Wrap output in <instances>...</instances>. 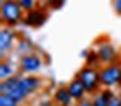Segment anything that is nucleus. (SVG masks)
<instances>
[{
    "label": "nucleus",
    "instance_id": "f257e3e1",
    "mask_svg": "<svg viewBox=\"0 0 121 106\" xmlns=\"http://www.w3.org/2000/svg\"><path fill=\"white\" fill-rule=\"evenodd\" d=\"M24 11L20 6L18 0H3L0 6V18L6 27H12L18 24L24 18Z\"/></svg>",
    "mask_w": 121,
    "mask_h": 106
},
{
    "label": "nucleus",
    "instance_id": "f03ea898",
    "mask_svg": "<svg viewBox=\"0 0 121 106\" xmlns=\"http://www.w3.org/2000/svg\"><path fill=\"white\" fill-rule=\"evenodd\" d=\"M76 78L82 82L84 88H85L87 94H96L99 93L100 84V72L96 67H88L84 66L79 72L76 73Z\"/></svg>",
    "mask_w": 121,
    "mask_h": 106
},
{
    "label": "nucleus",
    "instance_id": "7ed1b4c3",
    "mask_svg": "<svg viewBox=\"0 0 121 106\" xmlns=\"http://www.w3.org/2000/svg\"><path fill=\"white\" fill-rule=\"evenodd\" d=\"M100 72V84L103 87L121 85V64L114 63L99 69Z\"/></svg>",
    "mask_w": 121,
    "mask_h": 106
},
{
    "label": "nucleus",
    "instance_id": "20e7f679",
    "mask_svg": "<svg viewBox=\"0 0 121 106\" xmlns=\"http://www.w3.org/2000/svg\"><path fill=\"white\" fill-rule=\"evenodd\" d=\"M97 55H99V60L100 63H105L106 66L108 64H114V63H118V49L115 48V45H112L108 40H103V42H99L97 43Z\"/></svg>",
    "mask_w": 121,
    "mask_h": 106
},
{
    "label": "nucleus",
    "instance_id": "39448f33",
    "mask_svg": "<svg viewBox=\"0 0 121 106\" xmlns=\"http://www.w3.org/2000/svg\"><path fill=\"white\" fill-rule=\"evenodd\" d=\"M20 67L24 73H36L42 67V58L38 54H27L21 58Z\"/></svg>",
    "mask_w": 121,
    "mask_h": 106
},
{
    "label": "nucleus",
    "instance_id": "423d86ee",
    "mask_svg": "<svg viewBox=\"0 0 121 106\" xmlns=\"http://www.w3.org/2000/svg\"><path fill=\"white\" fill-rule=\"evenodd\" d=\"M46 18H48V12L43 11L42 8H35L33 11L26 13L24 22L29 27H40V25L45 24Z\"/></svg>",
    "mask_w": 121,
    "mask_h": 106
},
{
    "label": "nucleus",
    "instance_id": "0eeeda50",
    "mask_svg": "<svg viewBox=\"0 0 121 106\" xmlns=\"http://www.w3.org/2000/svg\"><path fill=\"white\" fill-rule=\"evenodd\" d=\"M40 85H42V79H39L38 76H26V78H20L17 87L26 96H29L31 93H35L36 90H39Z\"/></svg>",
    "mask_w": 121,
    "mask_h": 106
},
{
    "label": "nucleus",
    "instance_id": "6e6552de",
    "mask_svg": "<svg viewBox=\"0 0 121 106\" xmlns=\"http://www.w3.org/2000/svg\"><path fill=\"white\" fill-rule=\"evenodd\" d=\"M67 88H69V93H70L72 99L76 100V102L82 100L84 97H85V94H87V91H85V88H84L82 82L78 79V78H75V79H72L70 82H69Z\"/></svg>",
    "mask_w": 121,
    "mask_h": 106
},
{
    "label": "nucleus",
    "instance_id": "1a4fd4ad",
    "mask_svg": "<svg viewBox=\"0 0 121 106\" xmlns=\"http://www.w3.org/2000/svg\"><path fill=\"white\" fill-rule=\"evenodd\" d=\"M13 40H15L13 31L9 29V27H6V29H2V31H0V51H2V54L8 52L9 49H11Z\"/></svg>",
    "mask_w": 121,
    "mask_h": 106
},
{
    "label": "nucleus",
    "instance_id": "9d476101",
    "mask_svg": "<svg viewBox=\"0 0 121 106\" xmlns=\"http://www.w3.org/2000/svg\"><path fill=\"white\" fill-rule=\"evenodd\" d=\"M72 96L69 93L67 87H60V88L55 90L54 93V102L58 106H70L72 105Z\"/></svg>",
    "mask_w": 121,
    "mask_h": 106
},
{
    "label": "nucleus",
    "instance_id": "9b49d317",
    "mask_svg": "<svg viewBox=\"0 0 121 106\" xmlns=\"http://www.w3.org/2000/svg\"><path fill=\"white\" fill-rule=\"evenodd\" d=\"M115 97V94L112 93V90L106 88L103 91H99V93L93 94V103H94V106H108L109 100Z\"/></svg>",
    "mask_w": 121,
    "mask_h": 106
},
{
    "label": "nucleus",
    "instance_id": "f8f14e48",
    "mask_svg": "<svg viewBox=\"0 0 121 106\" xmlns=\"http://www.w3.org/2000/svg\"><path fill=\"white\" fill-rule=\"evenodd\" d=\"M18 81H20V76H11V78H8V79L2 81V84H0V91H2V94L11 93V91L18 85Z\"/></svg>",
    "mask_w": 121,
    "mask_h": 106
},
{
    "label": "nucleus",
    "instance_id": "ddd939ff",
    "mask_svg": "<svg viewBox=\"0 0 121 106\" xmlns=\"http://www.w3.org/2000/svg\"><path fill=\"white\" fill-rule=\"evenodd\" d=\"M12 73H13V69L11 64H8L6 61H2V64H0V78H2V81L11 78Z\"/></svg>",
    "mask_w": 121,
    "mask_h": 106
},
{
    "label": "nucleus",
    "instance_id": "4468645a",
    "mask_svg": "<svg viewBox=\"0 0 121 106\" xmlns=\"http://www.w3.org/2000/svg\"><path fill=\"white\" fill-rule=\"evenodd\" d=\"M21 103L11 94H0V106H20Z\"/></svg>",
    "mask_w": 121,
    "mask_h": 106
},
{
    "label": "nucleus",
    "instance_id": "2eb2a0df",
    "mask_svg": "<svg viewBox=\"0 0 121 106\" xmlns=\"http://www.w3.org/2000/svg\"><path fill=\"white\" fill-rule=\"evenodd\" d=\"M100 60H99V55H97V51L96 49H90L87 54V57H85V66L88 67H94L96 66V63H99Z\"/></svg>",
    "mask_w": 121,
    "mask_h": 106
},
{
    "label": "nucleus",
    "instance_id": "dca6fc26",
    "mask_svg": "<svg viewBox=\"0 0 121 106\" xmlns=\"http://www.w3.org/2000/svg\"><path fill=\"white\" fill-rule=\"evenodd\" d=\"M18 3H20V6L22 8V11H24L26 13L33 11V9L36 8V0H18Z\"/></svg>",
    "mask_w": 121,
    "mask_h": 106
},
{
    "label": "nucleus",
    "instance_id": "f3484780",
    "mask_svg": "<svg viewBox=\"0 0 121 106\" xmlns=\"http://www.w3.org/2000/svg\"><path fill=\"white\" fill-rule=\"evenodd\" d=\"M78 106H94V103H93V99L84 97L82 100H79V102H78Z\"/></svg>",
    "mask_w": 121,
    "mask_h": 106
},
{
    "label": "nucleus",
    "instance_id": "a211bd4d",
    "mask_svg": "<svg viewBox=\"0 0 121 106\" xmlns=\"http://www.w3.org/2000/svg\"><path fill=\"white\" fill-rule=\"evenodd\" d=\"M112 8L117 15H121V0H112Z\"/></svg>",
    "mask_w": 121,
    "mask_h": 106
},
{
    "label": "nucleus",
    "instance_id": "6ab92c4d",
    "mask_svg": "<svg viewBox=\"0 0 121 106\" xmlns=\"http://www.w3.org/2000/svg\"><path fill=\"white\" fill-rule=\"evenodd\" d=\"M108 106H121V100H120L118 96H115V97L111 99L109 103H108Z\"/></svg>",
    "mask_w": 121,
    "mask_h": 106
},
{
    "label": "nucleus",
    "instance_id": "aec40b11",
    "mask_svg": "<svg viewBox=\"0 0 121 106\" xmlns=\"http://www.w3.org/2000/svg\"><path fill=\"white\" fill-rule=\"evenodd\" d=\"M40 106H54V105H52L51 100H43V102L40 103Z\"/></svg>",
    "mask_w": 121,
    "mask_h": 106
},
{
    "label": "nucleus",
    "instance_id": "412c9836",
    "mask_svg": "<svg viewBox=\"0 0 121 106\" xmlns=\"http://www.w3.org/2000/svg\"><path fill=\"white\" fill-rule=\"evenodd\" d=\"M42 2H43L45 4H48V6H51V4H52V2H54V0H42Z\"/></svg>",
    "mask_w": 121,
    "mask_h": 106
},
{
    "label": "nucleus",
    "instance_id": "4be33fe9",
    "mask_svg": "<svg viewBox=\"0 0 121 106\" xmlns=\"http://www.w3.org/2000/svg\"><path fill=\"white\" fill-rule=\"evenodd\" d=\"M118 97H120V100H121V88H120V93H118Z\"/></svg>",
    "mask_w": 121,
    "mask_h": 106
}]
</instances>
